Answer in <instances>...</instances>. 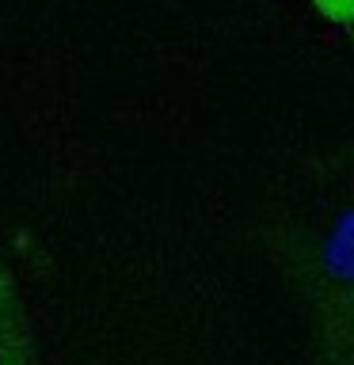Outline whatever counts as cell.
Instances as JSON below:
<instances>
[{"label": "cell", "mask_w": 354, "mask_h": 365, "mask_svg": "<svg viewBox=\"0 0 354 365\" xmlns=\"http://www.w3.org/2000/svg\"><path fill=\"white\" fill-rule=\"evenodd\" d=\"M313 8L324 19L343 23V27H350V23H354V0H313Z\"/></svg>", "instance_id": "obj_1"}, {"label": "cell", "mask_w": 354, "mask_h": 365, "mask_svg": "<svg viewBox=\"0 0 354 365\" xmlns=\"http://www.w3.org/2000/svg\"><path fill=\"white\" fill-rule=\"evenodd\" d=\"M350 42H354V23H350Z\"/></svg>", "instance_id": "obj_2"}]
</instances>
